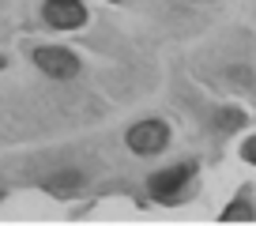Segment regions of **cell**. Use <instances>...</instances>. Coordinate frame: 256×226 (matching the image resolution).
<instances>
[{"label": "cell", "mask_w": 256, "mask_h": 226, "mask_svg": "<svg viewBox=\"0 0 256 226\" xmlns=\"http://www.w3.org/2000/svg\"><path fill=\"white\" fill-rule=\"evenodd\" d=\"M222 218H252V208H248V204H230V208L222 211Z\"/></svg>", "instance_id": "6"}, {"label": "cell", "mask_w": 256, "mask_h": 226, "mask_svg": "<svg viewBox=\"0 0 256 226\" xmlns=\"http://www.w3.org/2000/svg\"><path fill=\"white\" fill-rule=\"evenodd\" d=\"M34 64L46 76H53V80H72V76L80 72V60H76L68 49H38V53H34Z\"/></svg>", "instance_id": "3"}, {"label": "cell", "mask_w": 256, "mask_h": 226, "mask_svg": "<svg viewBox=\"0 0 256 226\" xmlns=\"http://www.w3.org/2000/svg\"><path fill=\"white\" fill-rule=\"evenodd\" d=\"M241 154H245L248 162H256V136H248V144L241 147Z\"/></svg>", "instance_id": "8"}, {"label": "cell", "mask_w": 256, "mask_h": 226, "mask_svg": "<svg viewBox=\"0 0 256 226\" xmlns=\"http://www.w3.org/2000/svg\"><path fill=\"white\" fill-rule=\"evenodd\" d=\"M83 185V174H76V170H64V174H53V178H46V188L56 196H68L72 188Z\"/></svg>", "instance_id": "5"}, {"label": "cell", "mask_w": 256, "mask_h": 226, "mask_svg": "<svg viewBox=\"0 0 256 226\" xmlns=\"http://www.w3.org/2000/svg\"><path fill=\"white\" fill-rule=\"evenodd\" d=\"M0 196H4V192H0Z\"/></svg>", "instance_id": "10"}, {"label": "cell", "mask_w": 256, "mask_h": 226, "mask_svg": "<svg viewBox=\"0 0 256 226\" xmlns=\"http://www.w3.org/2000/svg\"><path fill=\"white\" fill-rule=\"evenodd\" d=\"M218 124H222V128H238V124H241V113L238 110H226L222 117H218Z\"/></svg>", "instance_id": "7"}, {"label": "cell", "mask_w": 256, "mask_h": 226, "mask_svg": "<svg viewBox=\"0 0 256 226\" xmlns=\"http://www.w3.org/2000/svg\"><path fill=\"white\" fill-rule=\"evenodd\" d=\"M188 178H192V162H181V166L162 170V174L151 178V196H158V200H177V192H181V185Z\"/></svg>", "instance_id": "4"}, {"label": "cell", "mask_w": 256, "mask_h": 226, "mask_svg": "<svg viewBox=\"0 0 256 226\" xmlns=\"http://www.w3.org/2000/svg\"><path fill=\"white\" fill-rule=\"evenodd\" d=\"M0 68H4V56H0Z\"/></svg>", "instance_id": "9"}, {"label": "cell", "mask_w": 256, "mask_h": 226, "mask_svg": "<svg viewBox=\"0 0 256 226\" xmlns=\"http://www.w3.org/2000/svg\"><path fill=\"white\" fill-rule=\"evenodd\" d=\"M42 16H46V23L56 26V30H72V26L87 23V8H83L80 0H46Z\"/></svg>", "instance_id": "2"}, {"label": "cell", "mask_w": 256, "mask_h": 226, "mask_svg": "<svg viewBox=\"0 0 256 226\" xmlns=\"http://www.w3.org/2000/svg\"><path fill=\"white\" fill-rule=\"evenodd\" d=\"M166 144H170V132L162 121H140L128 128V147L136 154H158Z\"/></svg>", "instance_id": "1"}]
</instances>
